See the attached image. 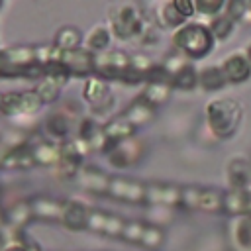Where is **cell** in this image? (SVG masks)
<instances>
[{
	"instance_id": "obj_26",
	"label": "cell",
	"mask_w": 251,
	"mask_h": 251,
	"mask_svg": "<svg viewBox=\"0 0 251 251\" xmlns=\"http://www.w3.org/2000/svg\"><path fill=\"white\" fill-rule=\"evenodd\" d=\"M86 45H88L90 51H98V53H102V51L110 45V31H108L104 25H96V27H92V31H90L88 37H86Z\"/></svg>"
},
{
	"instance_id": "obj_17",
	"label": "cell",
	"mask_w": 251,
	"mask_h": 251,
	"mask_svg": "<svg viewBox=\"0 0 251 251\" xmlns=\"http://www.w3.org/2000/svg\"><path fill=\"white\" fill-rule=\"evenodd\" d=\"M198 82L204 90H220L227 84V78L224 76L220 67H206L200 75H198Z\"/></svg>"
},
{
	"instance_id": "obj_34",
	"label": "cell",
	"mask_w": 251,
	"mask_h": 251,
	"mask_svg": "<svg viewBox=\"0 0 251 251\" xmlns=\"http://www.w3.org/2000/svg\"><path fill=\"white\" fill-rule=\"evenodd\" d=\"M194 8H196V12H200V14L216 16L222 8H226V2H222V0H196V2H194Z\"/></svg>"
},
{
	"instance_id": "obj_3",
	"label": "cell",
	"mask_w": 251,
	"mask_h": 251,
	"mask_svg": "<svg viewBox=\"0 0 251 251\" xmlns=\"http://www.w3.org/2000/svg\"><path fill=\"white\" fill-rule=\"evenodd\" d=\"M110 24L120 39H129L147 31V24L135 4H116L110 10Z\"/></svg>"
},
{
	"instance_id": "obj_7",
	"label": "cell",
	"mask_w": 251,
	"mask_h": 251,
	"mask_svg": "<svg viewBox=\"0 0 251 251\" xmlns=\"http://www.w3.org/2000/svg\"><path fill=\"white\" fill-rule=\"evenodd\" d=\"M108 192L114 198L126 200V202H143L145 200V186L139 182H133V180H126V178H112Z\"/></svg>"
},
{
	"instance_id": "obj_12",
	"label": "cell",
	"mask_w": 251,
	"mask_h": 251,
	"mask_svg": "<svg viewBox=\"0 0 251 251\" xmlns=\"http://www.w3.org/2000/svg\"><path fill=\"white\" fill-rule=\"evenodd\" d=\"M33 163H35V159H33V153L27 143L10 149L2 159L4 169H29Z\"/></svg>"
},
{
	"instance_id": "obj_10",
	"label": "cell",
	"mask_w": 251,
	"mask_h": 251,
	"mask_svg": "<svg viewBox=\"0 0 251 251\" xmlns=\"http://www.w3.org/2000/svg\"><path fill=\"white\" fill-rule=\"evenodd\" d=\"M88 214L84 204L80 202H67L63 204V214H61V222L69 227V229H84L86 222H88Z\"/></svg>"
},
{
	"instance_id": "obj_18",
	"label": "cell",
	"mask_w": 251,
	"mask_h": 251,
	"mask_svg": "<svg viewBox=\"0 0 251 251\" xmlns=\"http://www.w3.org/2000/svg\"><path fill=\"white\" fill-rule=\"evenodd\" d=\"M196 84H198V75H196V69L192 67V63H186L180 71H176L171 76V86L180 88V90H192Z\"/></svg>"
},
{
	"instance_id": "obj_1",
	"label": "cell",
	"mask_w": 251,
	"mask_h": 251,
	"mask_svg": "<svg viewBox=\"0 0 251 251\" xmlns=\"http://www.w3.org/2000/svg\"><path fill=\"white\" fill-rule=\"evenodd\" d=\"M175 47L184 53L190 59H202L206 57L214 47V35L210 27L202 24H188L175 31L173 35Z\"/></svg>"
},
{
	"instance_id": "obj_21",
	"label": "cell",
	"mask_w": 251,
	"mask_h": 251,
	"mask_svg": "<svg viewBox=\"0 0 251 251\" xmlns=\"http://www.w3.org/2000/svg\"><path fill=\"white\" fill-rule=\"evenodd\" d=\"M78 43H80V31L76 27H63L55 35V45L61 51H75L78 49Z\"/></svg>"
},
{
	"instance_id": "obj_27",
	"label": "cell",
	"mask_w": 251,
	"mask_h": 251,
	"mask_svg": "<svg viewBox=\"0 0 251 251\" xmlns=\"http://www.w3.org/2000/svg\"><path fill=\"white\" fill-rule=\"evenodd\" d=\"M222 206H224V192H220L216 188L202 190L200 204H198L200 210H204V212H218V210H222Z\"/></svg>"
},
{
	"instance_id": "obj_24",
	"label": "cell",
	"mask_w": 251,
	"mask_h": 251,
	"mask_svg": "<svg viewBox=\"0 0 251 251\" xmlns=\"http://www.w3.org/2000/svg\"><path fill=\"white\" fill-rule=\"evenodd\" d=\"M82 92H84V98L94 106L100 104L108 96V88H106V82L102 78H88Z\"/></svg>"
},
{
	"instance_id": "obj_35",
	"label": "cell",
	"mask_w": 251,
	"mask_h": 251,
	"mask_svg": "<svg viewBox=\"0 0 251 251\" xmlns=\"http://www.w3.org/2000/svg\"><path fill=\"white\" fill-rule=\"evenodd\" d=\"M143 231H145V226L141 222H126L122 237L127 239V241H141Z\"/></svg>"
},
{
	"instance_id": "obj_23",
	"label": "cell",
	"mask_w": 251,
	"mask_h": 251,
	"mask_svg": "<svg viewBox=\"0 0 251 251\" xmlns=\"http://www.w3.org/2000/svg\"><path fill=\"white\" fill-rule=\"evenodd\" d=\"M227 214L243 216L245 214V190H229L224 194V206Z\"/></svg>"
},
{
	"instance_id": "obj_41",
	"label": "cell",
	"mask_w": 251,
	"mask_h": 251,
	"mask_svg": "<svg viewBox=\"0 0 251 251\" xmlns=\"http://www.w3.org/2000/svg\"><path fill=\"white\" fill-rule=\"evenodd\" d=\"M173 6H175V10H176L182 18L192 16V12L196 10V8H194V2H190V0H175Z\"/></svg>"
},
{
	"instance_id": "obj_4",
	"label": "cell",
	"mask_w": 251,
	"mask_h": 251,
	"mask_svg": "<svg viewBox=\"0 0 251 251\" xmlns=\"http://www.w3.org/2000/svg\"><path fill=\"white\" fill-rule=\"evenodd\" d=\"M182 188L175 184H147L145 186V202L151 206H163L171 208L180 204Z\"/></svg>"
},
{
	"instance_id": "obj_20",
	"label": "cell",
	"mask_w": 251,
	"mask_h": 251,
	"mask_svg": "<svg viewBox=\"0 0 251 251\" xmlns=\"http://www.w3.org/2000/svg\"><path fill=\"white\" fill-rule=\"evenodd\" d=\"M124 118H126V120L135 127V126L147 124V122L153 118V108H151L149 104H145L143 100H139V98H137V100L133 102V106L126 112V116H124Z\"/></svg>"
},
{
	"instance_id": "obj_8",
	"label": "cell",
	"mask_w": 251,
	"mask_h": 251,
	"mask_svg": "<svg viewBox=\"0 0 251 251\" xmlns=\"http://www.w3.org/2000/svg\"><path fill=\"white\" fill-rule=\"evenodd\" d=\"M141 155V145L137 139H124L110 149V163L114 167H129Z\"/></svg>"
},
{
	"instance_id": "obj_13",
	"label": "cell",
	"mask_w": 251,
	"mask_h": 251,
	"mask_svg": "<svg viewBox=\"0 0 251 251\" xmlns=\"http://www.w3.org/2000/svg\"><path fill=\"white\" fill-rule=\"evenodd\" d=\"M78 182L84 190L90 192H108L110 188V178L96 169H82L78 173Z\"/></svg>"
},
{
	"instance_id": "obj_28",
	"label": "cell",
	"mask_w": 251,
	"mask_h": 251,
	"mask_svg": "<svg viewBox=\"0 0 251 251\" xmlns=\"http://www.w3.org/2000/svg\"><path fill=\"white\" fill-rule=\"evenodd\" d=\"M61 82L59 80H55V78H51V76H43L41 78V82L37 84V94H39V98H41V102H53L57 96H59V90H61Z\"/></svg>"
},
{
	"instance_id": "obj_42",
	"label": "cell",
	"mask_w": 251,
	"mask_h": 251,
	"mask_svg": "<svg viewBox=\"0 0 251 251\" xmlns=\"http://www.w3.org/2000/svg\"><path fill=\"white\" fill-rule=\"evenodd\" d=\"M151 218H157L155 222L157 224H165L171 220V214H169V208H163V206H155V210L151 212Z\"/></svg>"
},
{
	"instance_id": "obj_44",
	"label": "cell",
	"mask_w": 251,
	"mask_h": 251,
	"mask_svg": "<svg viewBox=\"0 0 251 251\" xmlns=\"http://www.w3.org/2000/svg\"><path fill=\"white\" fill-rule=\"evenodd\" d=\"M245 57H247V61H249V65H251V45L247 47V53H245Z\"/></svg>"
},
{
	"instance_id": "obj_45",
	"label": "cell",
	"mask_w": 251,
	"mask_h": 251,
	"mask_svg": "<svg viewBox=\"0 0 251 251\" xmlns=\"http://www.w3.org/2000/svg\"><path fill=\"white\" fill-rule=\"evenodd\" d=\"M2 227H4V216H2V212H0V231H2Z\"/></svg>"
},
{
	"instance_id": "obj_11",
	"label": "cell",
	"mask_w": 251,
	"mask_h": 251,
	"mask_svg": "<svg viewBox=\"0 0 251 251\" xmlns=\"http://www.w3.org/2000/svg\"><path fill=\"white\" fill-rule=\"evenodd\" d=\"M27 145H29V149L33 153L35 163H41V165H57L61 161V147H57L51 141L39 139V141L27 143Z\"/></svg>"
},
{
	"instance_id": "obj_5",
	"label": "cell",
	"mask_w": 251,
	"mask_h": 251,
	"mask_svg": "<svg viewBox=\"0 0 251 251\" xmlns=\"http://www.w3.org/2000/svg\"><path fill=\"white\" fill-rule=\"evenodd\" d=\"M71 75L75 76H84L94 71V55H90L86 49H75V51H61L59 59Z\"/></svg>"
},
{
	"instance_id": "obj_25",
	"label": "cell",
	"mask_w": 251,
	"mask_h": 251,
	"mask_svg": "<svg viewBox=\"0 0 251 251\" xmlns=\"http://www.w3.org/2000/svg\"><path fill=\"white\" fill-rule=\"evenodd\" d=\"M8 222H10V226H14V227H20V226H24L31 216H33V212H31V204H27V202H16V204H12L10 208H8Z\"/></svg>"
},
{
	"instance_id": "obj_46",
	"label": "cell",
	"mask_w": 251,
	"mask_h": 251,
	"mask_svg": "<svg viewBox=\"0 0 251 251\" xmlns=\"http://www.w3.org/2000/svg\"><path fill=\"white\" fill-rule=\"evenodd\" d=\"M0 108H2V94H0Z\"/></svg>"
},
{
	"instance_id": "obj_40",
	"label": "cell",
	"mask_w": 251,
	"mask_h": 251,
	"mask_svg": "<svg viewBox=\"0 0 251 251\" xmlns=\"http://www.w3.org/2000/svg\"><path fill=\"white\" fill-rule=\"evenodd\" d=\"M247 2L245 0H233V2H229L227 4V16L235 22V20H239L243 14H245V10H247Z\"/></svg>"
},
{
	"instance_id": "obj_32",
	"label": "cell",
	"mask_w": 251,
	"mask_h": 251,
	"mask_svg": "<svg viewBox=\"0 0 251 251\" xmlns=\"http://www.w3.org/2000/svg\"><path fill=\"white\" fill-rule=\"evenodd\" d=\"M141 243L147 247V249H159L161 243H163V233L157 226H149L145 227L143 231V237H141Z\"/></svg>"
},
{
	"instance_id": "obj_38",
	"label": "cell",
	"mask_w": 251,
	"mask_h": 251,
	"mask_svg": "<svg viewBox=\"0 0 251 251\" xmlns=\"http://www.w3.org/2000/svg\"><path fill=\"white\" fill-rule=\"evenodd\" d=\"M106 222H108V216L106 214H102V212H90L88 214L86 227L92 229V231H104L106 229Z\"/></svg>"
},
{
	"instance_id": "obj_29",
	"label": "cell",
	"mask_w": 251,
	"mask_h": 251,
	"mask_svg": "<svg viewBox=\"0 0 251 251\" xmlns=\"http://www.w3.org/2000/svg\"><path fill=\"white\" fill-rule=\"evenodd\" d=\"M233 29V20L227 16V14H222V16H216L212 25H210V31L214 35V39H226Z\"/></svg>"
},
{
	"instance_id": "obj_19",
	"label": "cell",
	"mask_w": 251,
	"mask_h": 251,
	"mask_svg": "<svg viewBox=\"0 0 251 251\" xmlns=\"http://www.w3.org/2000/svg\"><path fill=\"white\" fill-rule=\"evenodd\" d=\"M71 129V120L63 112H55L45 120V131L53 139H63Z\"/></svg>"
},
{
	"instance_id": "obj_15",
	"label": "cell",
	"mask_w": 251,
	"mask_h": 251,
	"mask_svg": "<svg viewBox=\"0 0 251 251\" xmlns=\"http://www.w3.org/2000/svg\"><path fill=\"white\" fill-rule=\"evenodd\" d=\"M31 212L35 218H41V220H61L63 204L51 198H37L31 204Z\"/></svg>"
},
{
	"instance_id": "obj_22",
	"label": "cell",
	"mask_w": 251,
	"mask_h": 251,
	"mask_svg": "<svg viewBox=\"0 0 251 251\" xmlns=\"http://www.w3.org/2000/svg\"><path fill=\"white\" fill-rule=\"evenodd\" d=\"M2 57L8 63L16 65V67H27V65L35 63V53H33L31 47H14V49H8V51L2 53Z\"/></svg>"
},
{
	"instance_id": "obj_14",
	"label": "cell",
	"mask_w": 251,
	"mask_h": 251,
	"mask_svg": "<svg viewBox=\"0 0 251 251\" xmlns=\"http://www.w3.org/2000/svg\"><path fill=\"white\" fill-rule=\"evenodd\" d=\"M231 237L239 251H251V216H241L233 222Z\"/></svg>"
},
{
	"instance_id": "obj_16",
	"label": "cell",
	"mask_w": 251,
	"mask_h": 251,
	"mask_svg": "<svg viewBox=\"0 0 251 251\" xmlns=\"http://www.w3.org/2000/svg\"><path fill=\"white\" fill-rule=\"evenodd\" d=\"M169 92H171V84L169 82H149V86L143 90L139 100H143L145 104L155 108V106L163 104L169 98Z\"/></svg>"
},
{
	"instance_id": "obj_31",
	"label": "cell",
	"mask_w": 251,
	"mask_h": 251,
	"mask_svg": "<svg viewBox=\"0 0 251 251\" xmlns=\"http://www.w3.org/2000/svg\"><path fill=\"white\" fill-rule=\"evenodd\" d=\"M159 16H161V24H163V25H167V27H176V25H180V24L186 20V18H182V16L175 10L173 2L163 4V6H161Z\"/></svg>"
},
{
	"instance_id": "obj_9",
	"label": "cell",
	"mask_w": 251,
	"mask_h": 251,
	"mask_svg": "<svg viewBox=\"0 0 251 251\" xmlns=\"http://www.w3.org/2000/svg\"><path fill=\"white\" fill-rule=\"evenodd\" d=\"M249 178H251L249 163L241 157L231 159L229 165H227V180H229L231 190H245L247 184H249Z\"/></svg>"
},
{
	"instance_id": "obj_33",
	"label": "cell",
	"mask_w": 251,
	"mask_h": 251,
	"mask_svg": "<svg viewBox=\"0 0 251 251\" xmlns=\"http://www.w3.org/2000/svg\"><path fill=\"white\" fill-rule=\"evenodd\" d=\"M41 98L35 90H25L22 92V114H33L35 110H39Z\"/></svg>"
},
{
	"instance_id": "obj_39",
	"label": "cell",
	"mask_w": 251,
	"mask_h": 251,
	"mask_svg": "<svg viewBox=\"0 0 251 251\" xmlns=\"http://www.w3.org/2000/svg\"><path fill=\"white\" fill-rule=\"evenodd\" d=\"M124 226H126V222H124L120 216H108V222H106V229H104V233H106V235H110V237L122 235Z\"/></svg>"
},
{
	"instance_id": "obj_2",
	"label": "cell",
	"mask_w": 251,
	"mask_h": 251,
	"mask_svg": "<svg viewBox=\"0 0 251 251\" xmlns=\"http://www.w3.org/2000/svg\"><path fill=\"white\" fill-rule=\"evenodd\" d=\"M208 126L220 139L229 137L241 122V106L231 98H220L208 104Z\"/></svg>"
},
{
	"instance_id": "obj_43",
	"label": "cell",
	"mask_w": 251,
	"mask_h": 251,
	"mask_svg": "<svg viewBox=\"0 0 251 251\" xmlns=\"http://www.w3.org/2000/svg\"><path fill=\"white\" fill-rule=\"evenodd\" d=\"M6 251H27V247L22 243H12L10 247H6Z\"/></svg>"
},
{
	"instance_id": "obj_30",
	"label": "cell",
	"mask_w": 251,
	"mask_h": 251,
	"mask_svg": "<svg viewBox=\"0 0 251 251\" xmlns=\"http://www.w3.org/2000/svg\"><path fill=\"white\" fill-rule=\"evenodd\" d=\"M0 112H4L6 116L22 114V92H6V94H2Z\"/></svg>"
},
{
	"instance_id": "obj_36",
	"label": "cell",
	"mask_w": 251,
	"mask_h": 251,
	"mask_svg": "<svg viewBox=\"0 0 251 251\" xmlns=\"http://www.w3.org/2000/svg\"><path fill=\"white\" fill-rule=\"evenodd\" d=\"M200 194H202V190H198V188H194V186H186V188H182V198H180V204L184 206V208H198V204H200Z\"/></svg>"
},
{
	"instance_id": "obj_37",
	"label": "cell",
	"mask_w": 251,
	"mask_h": 251,
	"mask_svg": "<svg viewBox=\"0 0 251 251\" xmlns=\"http://www.w3.org/2000/svg\"><path fill=\"white\" fill-rule=\"evenodd\" d=\"M153 67H155V65H153V61H151L147 55H141V53H139V55H133V57H131V69L137 71V73H141L143 76H147V73H149Z\"/></svg>"
},
{
	"instance_id": "obj_6",
	"label": "cell",
	"mask_w": 251,
	"mask_h": 251,
	"mask_svg": "<svg viewBox=\"0 0 251 251\" xmlns=\"http://www.w3.org/2000/svg\"><path fill=\"white\" fill-rule=\"evenodd\" d=\"M224 76L227 82H243L251 75V65L243 53H231L222 65H220Z\"/></svg>"
}]
</instances>
